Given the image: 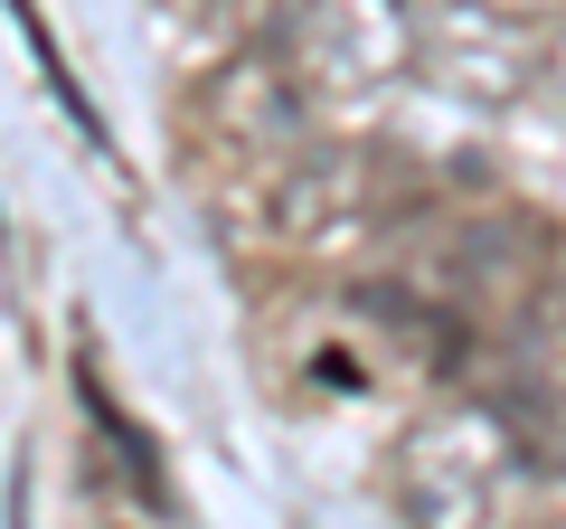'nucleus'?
<instances>
[{
    "label": "nucleus",
    "mask_w": 566,
    "mask_h": 529,
    "mask_svg": "<svg viewBox=\"0 0 566 529\" xmlns=\"http://www.w3.org/2000/svg\"><path fill=\"white\" fill-rule=\"evenodd\" d=\"M368 152H349V143H331V152H312V162H293L283 170V189H274V227L283 237H322V227H349V218H368Z\"/></svg>",
    "instance_id": "obj_5"
},
{
    "label": "nucleus",
    "mask_w": 566,
    "mask_h": 529,
    "mask_svg": "<svg viewBox=\"0 0 566 529\" xmlns=\"http://www.w3.org/2000/svg\"><path fill=\"white\" fill-rule=\"evenodd\" d=\"M547 85H557V104H566V39H557V58H547Z\"/></svg>",
    "instance_id": "obj_6"
},
{
    "label": "nucleus",
    "mask_w": 566,
    "mask_h": 529,
    "mask_svg": "<svg viewBox=\"0 0 566 529\" xmlns=\"http://www.w3.org/2000/svg\"><path fill=\"white\" fill-rule=\"evenodd\" d=\"M274 58L312 114H368L416 76V0H303Z\"/></svg>",
    "instance_id": "obj_1"
},
{
    "label": "nucleus",
    "mask_w": 566,
    "mask_h": 529,
    "mask_svg": "<svg viewBox=\"0 0 566 529\" xmlns=\"http://www.w3.org/2000/svg\"><path fill=\"white\" fill-rule=\"evenodd\" d=\"M520 483V445L491 407H453L406 435V520L416 529H491Z\"/></svg>",
    "instance_id": "obj_2"
},
{
    "label": "nucleus",
    "mask_w": 566,
    "mask_h": 529,
    "mask_svg": "<svg viewBox=\"0 0 566 529\" xmlns=\"http://www.w3.org/2000/svg\"><path fill=\"white\" fill-rule=\"evenodd\" d=\"M208 123H218L227 143H245V152H293L312 133V104H303V85L283 76L274 48H245V58L218 66V85H208Z\"/></svg>",
    "instance_id": "obj_4"
},
{
    "label": "nucleus",
    "mask_w": 566,
    "mask_h": 529,
    "mask_svg": "<svg viewBox=\"0 0 566 529\" xmlns=\"http://www.w3.org/2000/svg\"><path fill=\"white\" fill-rule=\"evenodd\" d=\"M491 10H547V0H491Z\"/></svg>",
    "instance_id": "obj_7"
},
{
    "label": "nucleus",
    "mask_w": 566,
    "mask_h": 529,
    "mask_svg": "<svg viewBox=\"0 0 566 529\" xmlns=\"http://www.w3.org/2000/svg\"><path fill=\"white\" fill-rule=\"evenodd\" d=\"M510 20H520V10H501V20H491V48H482V0H463V10H453L444 39L416 20V66H424L434 85H453L463 104H510V95H528V76H538V66H528V39H520Z\"/></svg>",
    "instance_id": "obj_3"
}]
</instances>
